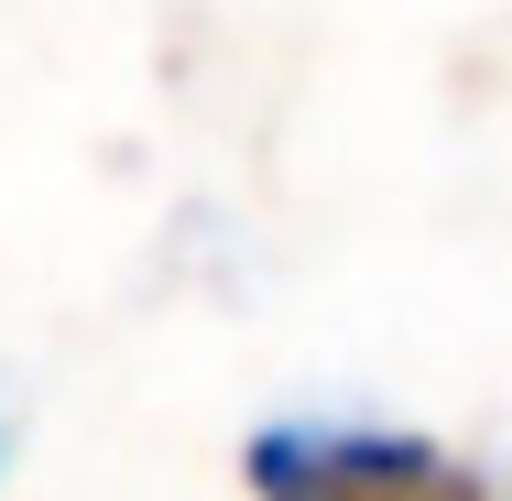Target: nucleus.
I'll return each instance as SVG.
<instances>
[{"label":"nucleus","mask_w":512,"mask_h":501,"mask_svg":"<svg viewBox=\"0 0 512 501\" xmlns=\"http://www.w3.org/2000/svg\"><path fill=\"white\" fill-rule=\"evenodd\" d=\"M240 469L262 501H371L414 469H436V447L404 425H262Z\"/></svg>","instance_id":"nucleus-1"},{"label":"nucleus","mask_w":512,"mask_h":501,"mask_svg":"<svg viewBox=\"0 0 512 501\" xmlns=\"http://www.w3.org/2000/svg\"><path fill=\"white\" fill-rule=\"evenodd\" d=\"M371 501H491V491H480L469 469H447V458H436V469H414V480H393V491H371Z\"/></svg>","instance_id":"nucleus-2"}]
</instances>
